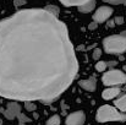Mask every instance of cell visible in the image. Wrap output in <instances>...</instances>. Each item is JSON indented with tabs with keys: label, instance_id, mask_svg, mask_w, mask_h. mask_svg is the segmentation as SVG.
<instances>
[{
	"label": "cell",
	"instance_id": "cell-1",
	"mask_svg": "<svg viewBox=\"0 0 126 125\" xmlns=\"http://www.w3.org/2000/svg\"><path fill=\"white\" fill-rule=\"evenodd\" d=\"M77 72L67 27L58 16L28 9L0 21V97L51 103Z\"/></svg>",
	"mask_w": 126,
	"mask_h": 125
},
{
	"label": "cell",
	"instance_id": "cell-2",
	"mask_svg": "<svg viewBox=\"0 0 126 125\" xmlns=\"http://www.w3.org/2000/svg\"><path fill=\"white\" fill-rule=\"evenodd\" d=\"M103 48L108 54H121L126 52V36L113 35L103 41Z\"/></svg>",
	"mask_w": 126,
	"mask_h": 125
},
{
	"label": "cell",
	"instance_id": "cell-3",
	"mask_svg": "<svg viewBox=\"0 0 126 125\" xmlns=\"http://www.w3.org/2000/svg\"><path fill=\"white\" fill-rule=\"evenodd\" d=\"M126 114L119 112L115 107L111 106H102L97 112V122L98 123H108V122H125Z\"/></svg>",
	"mask_w": 126,
	"mask_h": 125
},
{
	"label": "cell",
	"instance_id": "cell-4",
	"mask_svg": "<svg viewBox=\"0 0 126 125\" xmlns=\"http://www.w3.org/2000/svg\"><path fill=\"white\" fill-rule=\"evenodd\" d=\"M102 82L105 86H118L126 83V75L121 70H110L102 76Z\"/></svg>",
	"mask_w": 126,
	"mask_h": 125
},
{
	"label": "cell",
	"instance_id": "cell-5",
	"mask_svg": "<svg viewBox=\"0 0 126 125\" xmlns=\"http://www.w3.org/2000/svg\"><path fill=\"white\" fill-rule=\"evenodd\" d=\"M114 10L110 6H100L99 9H97V11L93 15V21H95L97 23H103L107 22L110 16L113 15Z\"/></svg>",
	"mask_w": 126,
	"mask_h": 125
},
{
	"label": "cell",
	"instance_id": "cell-6",
	"mask_svg": "<svg viewBox=\"0 0 126 125\" xmlns=\"http://www.w3.org/2000/svg\"><path fill=\"white\" fill-rule=\"evenodd\" d=\"M1 112H2V114H4V117H5L6 119L14 120V119L21 113V106H20L16 101H14V102L7 103L6 109H1Z\"/></svg>",
	"mask_w": 126,
	"mask_h": 125
},
{
	"label": "cell",
	"instance_id": "cell-7",
	"mask_svg": "<svg viewBox=\"0 0 126 125\" xmlns=\"http://www.w3.org/2000/svg\"><path fill=\"white\" fill-rule=\"evenodd\" d=\"M86 122V115L82 110L74 112L66 117L65 124L66 125H83Z\"/></svg>",
	"mask_w": 126,
	"mask_h": 125
},
{
	"label": "cell",
	"instance_id": "cell-8",
	"mask_svg": "<svg viewBox=\"0 0 126 125\" xmlns=\"http://www.w3.org/2000/svg\"><path fill=\"white\" fill-rule=\"evenodd\" d=\"M79 85H80V87H82L83 89L88 91V92H94L97 88V80L94 76H91L87 80H80Z\"/></svg>",
	"mask_w": 126,
	"mask_h": 125
},
{
	"label": "cell",
	"instance_id": "cell-9",
	"mask_svg": "<svg viewBox=\"0 0 126 125\" xmlns=\"http://www.w3.org/2000/svg\"><path fill=\"white\" fill-rule=\"evenodd\" d=\"M120 92H121L120 87H109V88H107L102 92V97H103V99L109 101V99H113V98L118 97L120 94Z\"/></svg>",
	"mask_w": 126,
	"mask_h": 125
},
{
	"label": "cell",
	"instance_id": "cell-10",
	"mask_svg": "<svg viewBox=\"0 0 126 125\" xmlns=\"http://www.w3.org/2000/svg\"><path fill=\"white\" fill-rule=\"evenodd\" d=\"M94 7H95V0H91V1L86 2L84 5L79 6V11L82 14H87V12H91Z\"/></svg>",
	"mask_w": 126,
	"mask_h": 125
},
{
	"label": "cell",
	"instance_id": "cell-11",
	"mask_svg": "<svg viewBox=\"0 0 126 125\" xmlns=\"http://www.w3.org/2000/svg\"><path fill=\"white\" fill-rule=\"evenodd\" d=\"M114 104H115V108L116 109H119L120 112H126V94L124 96H121L120 98H118V99H115V102H114Z\"/></svg>",
	"mask_w": 126,
	"mask_h": 125
},
{
	"label": "cell",
	"instance_id": "cell-12",
	"mask_svg": "<svg viewBox=\"0 0 126 125\" xmlns=\"http://www.w3.org/2000/svg\"><path fill=\"white\" fill-rule=\"evenodd\" d=\"M65 6H81L91 0H60Z\"/></svg>",
	"mask_w": 126,
	"mask_h": 125
},
{
	"label": "cell",
	"instance_id": "cell-13",
	"mask_svg": "<svg viewBox=\"0 0 126 125\" xmlns=\"http://www.w3.org/2000/svg\"><path fill=\"white\" fill-rule=\"evenodd\" d=\"M60 123H61V119H60V117L55 114V115L50 117V118L47 120L45 125H60Z\"/></svg>",
	"mask_w": 126,
	"mask_h": 125
},
{
	"label": "cell",
	"instance_id": "cell-14",
	"mask_svg": "<svg viewBox=\"0 0 126 125\" xmlns=\"http://www.w3.org/2000/svg\"><path fill=\"white\" fill-rule=\"evenodd\" d=\"M107 69H108L107 61H98V63L95 64V70L99 71V72H104Z\"/></svg>",
	"mask_w": 126,
	"mask_h": 125
},
{
	"label": "cell",
	"instance_id": "cell-15",
	"mask_svg": "<svg viewBox=\"0 0 126 125\" xmlns=\"http://www.w3.org/2000/svg\"><path fill=\"white\" fill-rule=\"evenodd\" d=\"M17 119H18V123L20 125H23V124H27V123H30V122H32L27 115H25L23 113H20L18 115H17Z\"/></svg>",
	"mask_w": 126,
	"mask_h": 125
},
{
	"label": "cell",
	"instance_id": "cell-16",
	"mask_svg": "<svg viewBox=\"0 0 126 125\" xmlns=\"http://www.w3.org/2000/svg\"><path fill=\"white\" fill-rule=\"evenodd\" d=\"M25 108L27 112H34L37 109V106L32 102V101H26L25 102Z\"/></svg>",
	"mask_w": 126,
	"mask_h": 125
},
{
	"label": "cell",
	"instance_id": "cell-17",
	"mask_svg": "<svg viewBox=\"0 0 126 125\" xmlns=\"http://www.w3.org/2000/svg\"><path fill=\"white\" fill-rule=\"evenodd\" d=\"M44 9H45V10H48L49 12H51L53 15L59 16V9H58L56 6H54V5H48V6H45Z\"/></svg>",
	"mask_w": 126,
	"mask_h": 125
},
{
	"label": "cell",
	"instance_id": "cell-18",
	"mask_svg": "<svg viewBox=\"0 0 126 125\" xmlns=\"http://www.w3.org/2000/svg\"><path fill=\"white\" fill-rule=\"evenodd\" d=\"M92 56H93V59H94V60H99V59H100V56H102V49H100V48H95V49L93 50Z\"/></svg>",
	"mask_w": 126,
	"mask_h": 125
},
{
	"label": "cell",
	"instance_id": "cell-19",
	"mask_svg": "<svg viewBox=\"0 0 126 125\" xmlns=\"http://www.w3.org/2000/svg\"><path fill=\"white\" fill-rule=\"evenodd\" d=\"M25 4H26V0H14V5L16 7H20V6H22Z\"/></svg>",
	"mask_w": 126,
	"mask_h": 125
},
{
	"label": "cell",
	"instance_id": "cell-20",
	"mask_svg": "<svg viewBox=\"0 0 126 125\" xmlns=\"http://www.w3.org/2000/svg\"><path fill=\"white\" fill-rule=\"evenodd\" d=\"M114 22H115V25H123V23H124V17L118 16V17L114 18Z\"/></svg>",
	"mask_w": 126,
	"mask_h": 125
},
{
	"label": "cell",
	"instance_id": "cell-21",
	"mask_svg": "<svg viewBox=\"0 0 126 125\" xmlns=\"http://www.w3.org/2000/svg\"><path fill=\"white\" fill-rule=\"evenodd\" d=\"M103 1L109 2V4H123V2H125L126 0H103Z\"/></svg>",
	"mask_w": 126,
	"mask_h": 125
},
{
	"label": "cell",
	"instance_id": "cell-22",
	"mask_svg": "<svg viewBox=\"0 0 126 125\" xmlns=\"http://www.w3.org/2000/svg\"><path fill=\"white\" fill-rule=\"evenodd\" d=\"M97 27H98V23H97L95 21H93V22H91V23L88 25V28H89L91 31H94Z\"/></svg>",
	"mask_w": 126,
	"mask_h": 125
},
{
	"label": "cell",
	"instance_id": "cell-23",
	"mask_svg": "<svg viewBox=\"0 0 126 125\" xmlns=\"http://www.w3.org/2000/svg\"><path fill=\"white\" fill-rule=\"evenodd\" d=\"M107 64H108V68H114V66H116L118 61H115V60H111V61H108Z\"/></svg>",
	"mask_w": 126,
	"mask_h": 125
},
{
	"label": "cell",
	"instance_id": "cell-24",
	"mask_svg": "<svg viewBox=\"0 0 126 125\" xmlns=\"http://www.w3.org/2000/svg\"><path fill=\"white\" fill-rule=\"evenodd\" d=\"M107 23H108V26H109V27H114V26H115V22H114V18H113V20H110V21L108 20V21H107Z\"/></svg>",
	"mask_w": 126,
	"mask_h": 125
},
{
	"label": "cell",
	"instance_id": "cell-25",
	"mask_svg": "<svg viewBox=\"0 0 126 125\" xmlns=\"http://www.w3.org/2000/svg\"><path fill=\"white\" fill-rule=\"evenodd\" d=\"M0 125H2V119L0 118Z\"/></svg>",
	"mask_w": 126,
	"mask_h": 125
},
{
	"label": "cell",
	"instance_id": "cell-26",
	"mask_svg": "<svg viewBox=\"0 0 126 125\" xmlns=\"http://www.w3.org/2000/svg\"><path fill=\"white\" fill-rule=\"evenodd\" d=\"M123 35H124V36H126V31H124V32H123Z\"/></svg>",
	"mask_w": 126,
	"mask_h": 125
},
{
	"label": "cell",
	"instance_id": "cell-27",
	"mask_svg": "<svg viewBox=\"0 0 126 125\" xmlns=\"http://www.w3.org/2000/svg\"><path fill=\"white\" fill-rule=\"evenodd\" d=\"M124 71H125V72H126V65H125V66H124Z\"/></svg>",
	"mask_w": 126,
	"mask_h": 125
},
{
	"label": "cell",
	"instance_id": "cell-28",
	"mask_svg": "<svg viewBox=\"0 0 126 125\" xmlns=\"http://www.w3.org/2000/svg\"><path fill=\"white\" fill-rule=\"evenodd\" d=\"M124 4H125V5H126V1H125V2H124Z\"/></svg>",
	"mask_w": 126,
	"mask_h": 125
}]
</instances>
